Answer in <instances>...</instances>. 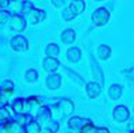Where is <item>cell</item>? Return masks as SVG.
Returning <instances> with one entry per match:
<instances>
[{
  "label": "cell",
  "mask_w": 134,
  "mask_h": 133,
  "mask_svg": "<svg viewBox=\"0 0 134 133\" xmlns=\"http://www.w3.org/2000/svg\"><path fill=\"white\" fill-rule=\"evenodd\" d=\"M109 21V11L105 7H99L92 13V22L94 26H105Z\"/></svg>",
  "instance_id": "obj_1"
},
{
  "label": "cell",
  "mask_w": 134,
  "mask_h": 133,
  "mask_svg": "<svg viewBox=\"0 0 134 133\" xmlns=\"http://www.w3.org/2000/svg\"><path fill=\"white\" fill-rule=\"evenodd\" d=\"M10 45L16 52H26L29 50V41L26 40V37H23L22 34L14 36L10 41Z\"/></svg>",
  "instance_id": "obj_2"
},
{
  "label": "cell",
  "mask_w": 134,
  "mask_h": 133,
  "mask_svg": "<svg viewBox=\"0 0 134 133\" xmlns=\"http://www.w3.org/2000/svg\"><path fill=\"white\" fill-rule=\"evenodd\" d=\"M25 17H26V21L29 23H32V25H37V23H40L42 19H44L45 17V13L42 10H38L36 7H32L29 8L27 11H25Z\"/></svg>",
  "instance_id": "obj_3"
},
{
  "label": "cell",
  "mask_w": 134,
  "mask_h": 133,
  "mask_svg": "<svg viewBox=\"0 0 134 133\" xmlns=\"http://www.w3.org/2000/svg\"><path fill=\"white\" fill-rule=\"evenodd\" d=\"M10 26H11V30H14L16 33H22L26 29V19L21 14H14L11 17Z\"/></svg>",
  "instance_id": "obj_4"
},
{
  "label": "cell",
  "mask_w": 134,
  "mask_h": 133,
  "mask_svg": "<svg viewBox=\"0 0 134 133\" xmlns=\"http://www.w3.org/2000/svg\"><path fill=\"white\" fill-rule=\"evenodd\" d=\"M59 66H60V63L56 58H48L47 56L42 60V67H44V70L48 71V73H51V74L55 73V71L59 69Z\"/></svg>",
  "instance_id": "obj_5"
},
{
  "label": "cell",
  "mask_w": 134,
  "mask_h": 133,
  "mask_svg": "<svg viewBox=\"0 0 134 133\" xmlns=\"http://www.w3.org/2000/svg\"><path fill=\"white\" fill-rule=\"evenodd\" d=\"M45 85H47L48 88H49V89H52V91L58 89L60 85H62V77H60L59 74L52 73L51 76H48V77H47V80H45Z\"/></svg>",
  "instance_id": "obj_6"
},
{
  "label": "cell",
  "mask_w": 134,
  "mask_h": 133,
  "mask_svg": "<svg viewBox=\"0 0 134 133\" xmlns=\"http://www.w3.org/2000/svg\"><path fill=\"white\" fill-rule=\"evenodd\" d=\"M130 115V113L129 110H127V107L125 106H118V107H115V110H114V118L119 121V122H123V121H126L127 118H129Z\"/></svg>",
  "instance_id": "obj_7"
},
{
  "label": "cell",
  "mask_w": 134,
  "mask_h": 133,
  "mask_svg": "<svg viewBox=\"0 0 134 133\" xmlns=\"http://www.w3.org/2000/svg\"><path fill=\"white\" fill-rule=\"evenodd\" d=\"M101 92V87H100V84H97V82H89L86 84V93L90 99H96L97 96L100 95Z\"/></svg>",
  "instance_id": "obj_8"
},
{
  "label": "cell",
  "mask_w": 134,
  "mask_h": 133,
  "mask_svg": "<svg viewBox=\"0 0 134 133\" xmlns=\"http://www.w3.org/2000/svg\"><path fill=\"white\" fill-rule=\"evenodd\" d=\"M85 7H86V6H85L83 0H71V3H70V6H69V8L71 10V13L74 14L75 17H77L78 14L83 13Z\"/></svg>",
  "instance_id": "obj_9"
},
{
  "label": "cell",
  "mask_w": 134,
  "mask_h": 133,
  "mask_svg": "<svg viewBox=\"0 0 134 133\" xmlns=\"http://www.w3.org/2000/svg\"><path fill=\"white\" fill-rule=\"evenodd\" d=\"M75 32L72 29H66L62 32V34H60V40L63 41L64 44H71L75 41Z\"/></svg>",
  "instance_id": "obj_10"
},
{
  "label": "cell",
  "mask_w": 134,
  "mask_h": 133,
  "mask_svg": "<svg viewBox=\"0 0 134 133\" xmlns=\"http://www.w3.org/2000/svg\"><path fill=\"white\" fill-rule=\"evenodd\" d=\"M90 121L89 119H83V118H80V117H74L69 121V126L71 129H82L86 124H89Z\"/></svg>",
  "instance_id": "obj_11"
},
{
  "label": "cell",
  "mask_w": 134,
  "mask_h": 133,
  "mask_svg": "<svg viewBox=\"0 0 134 133\" xmlns=\"http://www.w3.org/2000/svg\"><path fill=\"white\" fill-rule=\"evenodd\" d=\"M80 58H81V50L78 47H71L67 50V59H69L71 63L78 62Z\"/></svg>",
  "instance_id": "obj_12"
},
{
  "label": "cell",
  "mask_w": 134,
  "mask_h": 133,
  "mask_svg": "<svg viewBox=\"0 0 134 133\" xmlns=\"http://www.w3.org/2000/svg\"><path fill=\"white\" fill-rule=\"evenodd\" d=\"M41 106V102L37 99V98H29L26 102H25V108L30 113H36L38 110V107Z\"/></svg>",
  "instance_id": "obj_13"
},
{
  "label": "cell",
  "mask_w": 134,
  "mask_h": 133,
  "mask_svg": "<svg viewBox=\"0 0 134 133\" xmlns=\"http://www.w3.org/2000/svg\"><path fill=\"white\" fill-rule=\"evenodd\" d=\"M97 56H99L100 59H103V60H107L109 56H111V48H109L108 45H105V44L99 45V48H97Z\"/></svg>",
  "instance_id": "obj_14"
},
{
  "label": "cell",
  "mask_w": 134,
  "mask_h": 133,
  "mask_svg": "<svg viewBox=\"0 0 134 133\" xmlns=\"http://www.w3.org/2000/svg\"><path fill=\"white\" fill-rule=\"evenodd\" d=\"M59 52H60L59 45H56L55 43H49L45 47V55L48 58H56L59 55Z\"/></svg>",
  "instance_id": "obj_15"
},
{
  "label": "cell",
  "mask_w": 134,
  "mask_h": 133,
  "mask_svg": "<svg viewBox=\"0 0 134 133\" xmlns=\"http://www.w3.org/2000/svg\"><path fill=\"white\" fill-rule=\"evenodd\" d=\"M58 107L62 108V111L64 114H71L72 111H74V104H72V102L71 100H67V99L60 102V103L58 104Z\"/></svg>",
  "instance_id": "obj_16"
},
{
  "label": "cell",
  "mask_w": 134,
  "mask_h": 133,
  "mask_svg": "<svg viewBox=\"0 0 134 133\" xmlns=\"http://www.w3.org/2000/svg\"><path fill=\"white\" fill-rule=\"evenodd\" d=\"M25 129H26V133H40L41 132L40 124L37 122V121H34V119L29 121V122L26 124V126H25Z\"/></svg>",
  "instance_id": "obj_17"
},
{
  "label": "cell",
  "mask_w": 134,
  "mask_h": 133,
  "mask_svg": "<svg viewBox=\"0 0 134 133\" xmlns=\"http://www.w3.org/2000/svg\"><path fill=\"white\" fill-rule=\"evenodd\" d=\"M49 117H51V113L49 110H48L47 107H42L40 113H38V115H37V122L38 124H45L49 121Z\"/></svg>",
  "instance_id": "obj_18"
},
{
  "label": "cell",
  "mask_w": 134,
  "mask_h": 133,
  "mask_svg": "<svg viewBox=\"0 0 134 133\" xmlns=\"http://www.w3.org/2000/svg\"><path fill=\"white\" fill-rule=\"evenodd\" d=\"M108 95H109V98H111V99H118V98H120V95H122V87L118 85V84H114V85L109 87Z\"/></svg>",
  "instance_id": "obj_19"
},
{
  "label": "cell",
  "mask_w": 134,
  "mask_h": 133,
  "mask_svg": "<svg viewBox=\"0 0 134 133\" xmlns=\"http://www.w3.org/2000/svg\"><path fill=\"white\" fill-rule=\"evenodd\" d=\"M14 89H2L0 88V107H4L8 102V96L13 93Z\"/></svg>",
  "instance_id": "obj_20"
},
{
  "label": "cell",
  "mask_w": 134,
  "mask_h": 133,
  "mask_svg": "<svg viewBox=\"0 0 134 133\" xmlns=\"http://www.w3.org/2000/svg\"><path fill=\"white\" fill-rule=\"evenodd\" d=\"M13 108H14V111H15V113L22 114L23 111H25V99H22V98L15 99V100H14V103H13Z\"/></svg>",
  "instance_id": "obj_21"
},
{
  "label": "cell",
  "mask_w": 134,
  "mask_h": 133,
  "mask_svg": "<svg viewBox=\"0 0 134 133\" xmlns=\"http://www.w3.org/2000/svg\"><path fill=\"white\" fill-rule=\"evenodd\" d=\"M11 13L8 10H0V25H7V23L11 21Z\"/></svg>",
  "instance_id": "obj_22"
},
{
  "label": "cell",
  "mask_w": 134,
  "mask_h": 133,
  "mask_svg": "<svg viewBox=\"0 0 134 133\" xmlns=\"http://www.w3.org/2000/svg\"><path fill=\"white\" fill-rule=\"evenodd\" d=\"M25 78H26V81H29V82H36L38 80V73L34 69H29L25 73Z\"/></svg>",
  "instance_id": "obj_23"
},
{
  "label": "cell",
  "mask_w": 134,
  "mask_h": 133,
  "mask_svg": "<svg viewBox=\"0 0 134 133\" xmlns=\"http://www.w3.org/2000/svg\"><path fill=\"white\" fill-rule=\"evenodd\" d=\"M62 17H63V19H64V21H71V19H74V18H75V15L71 13V10H70L69 7H66V8L63 10Z\"/></svg>",
  "instance_id": "obj_24"
},
{
  "label": "cell",
  "mask_w": 134,
  "mask_h": 133,
  "mask_svg": "<svg viewBox=\"0 0 134 133\" xmlns=\"http://www.w3.org/2000/svg\"><path fill=\"white\" fill-rule=\"evenodd\" d=\"M90 63H92V70H93V74H94V76H97V77H99L100 80H101V78H103V73L100 71V66L97 65V63L94 62V60H90Z\"/></svg>",
  "instance_id": "obj_25"
},
{
  "label": "cell",
  "mask_w": 134,
  "mask_h": 133,
  "mask_svg": "<svg viewBox=\"0 0 134 133\" xmlns=\"http://www.w3.org/2000/svg\"><path fill=\"white\" fill-rule=\"evenodd\" d=\"M69 2H70V0H51L52 6H53V7H56V8H62L63 6H66Z\"/></svg>",
  "instance_id": "obj_26"
},
{
  "label": "cell",
  "mask_w": 134,
  "mask_h": 133,
  "mask_svg": "<svg viewBox=\"0 0 134 133\" xmlns=\"http://www.w3.org/2000/svg\"><path fill=\"white\" fill-rule=\"evenodd\" d=\"M10 117V111L7 107H0V119H7Z\"/></svg>",
  "instance_id": "obj_27"
},
{
  "label": "cell",
  "mask_w": 134,
  "mask_h": 133,
  "mask_svg": "<svg viewBox=\"0 0 134 133\" xmlns=\"http://www.w3.org/2000/svg\"><path fill=\"white\" fill-rule=\"evenodd\" d=\"M2 89H14V82L13 81H8V80H4L0 85Z\"/></svg>",
  "instance_id": "obj_28"
},
{
  "label": "cell",
  "mask_w": 134,
  "mask_h": 133,
  "mask_svg": "<svg viewBox=\"0 0 134 133\" xmlns=\"http://www.w3.org/2000/svg\"><path fill=\"white\" fill-rule=\"evenodd\" d=\"M94 133H108V130H107V129L100 128V129H94Z\"/></svg>",
  "instance_id": "obj_29"
},
{
  "label": "cell",
  "mask_w": 134,
  "mask_h": 133,
  "mask_svg": "<svg viewBox=\"0 0 134 133\" xmlns=\"http://www.w3.org/2000/svg\"><path fill=\"white\" fill-rule=\"evenodd\" d=\"M8 3V0H0V7H3V6H5Z\"/></svg>",
  "instance_id": "obj_30"
},
{
  "label": "cell",
  "mask_w": 134,
  "mask_h": 133,
  "mask_svg": "<svg viewBox=\"0 0 134 133\" xmlns=\"http://www.w3.org/2000/svg\"><path fill=\"white\" fill-rule=\"evenodd\" d=\"M47 133H53V132H51V130H48V132H47Z\"/></svg>",
  "instance_id": "obj_31"
},
{
  "label": "cell",
  "mask_w": 134,
  "mask_h": 133,
  "mask_svg": "<svg viewBox=\"0 0 134 133\" xmlns=\"http://www.w3.org/2000/svg\"><path fill=\"white\" fill-rule=\"evenodd\" d=\"M96 2H103V0H96Z\"/></svg>",
  "instance_id": "obj_32"
},
{
  "label": "cell",
  "mask_w": 134,
  "mask_h": 133,
  "mask_svg": "<svg viewBox=\"0 0 134 133\" xmlns=\"http://www.w3.org/2000/svg\"><path fill=\"white\" fill-rule=\"evenodd\" d=\"M13 2H15V0H13Z\"/></svg>",
  "instance_id": "obj_33"
},
{
  "label": "cell",
  "mask_w": 134,
  "mask_h": 133,
  "mask_svg": "<svg viewBox=\"0 0 134 133\" xmlns=\"http://www.w3.org/2000/svg\"><path fill=\"white\" fill-rule=\"evenodd\" d=\"M133 133H134V132H133Z\"/></svg>",
  "instance_id": "obj_34"
}]
</instances>
